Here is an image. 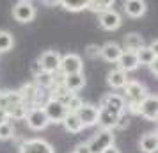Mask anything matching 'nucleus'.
<instances>
[{"instance_id":"f257e3e1","label":"nucleus","mask_w":158,"mask_h":153,"mask_svg":"<svg viewBox=\"0 0 158 153\" xmlns=\"http://www.w3.org/2000/svg\"><path fill=\"white\" fill-rule=\"evenodd\" d=\"M123 89H124V96H126V100H124L126 109H128L130 112L137 114V112H139V105H140V102L149 95L148 89H146V86L140 84L139 80H128L126 82V86H124ZM124 96H123V98H124Z\"/></svg>"},{"instance_id":"f03ea898","label":"nucleus","mask_w":158,"mask_h":153,"mask_svg":"<svg viewBox=\"0 0 158 153\" xmlns=\"http://www.w3.org/2000/svg\"><path fill=\"white\" fill-rule=\"evenodd\" d=\"M87 146L91 153H103L107 148L114 146V132L101 128L98 134H94V137L87 142Z\"/></svg>"},{"instance_id":"7ed1b4c3","label":"nucleus","mask_w":158,"mask_h":153,"mask_svg":"<svg viewBox=\"0 0 158 153\" xmlns=\"http://www.w3.org/2000/svg\"><path fill=\"white\" fill-rule=\"evenodd\" d=\"M25 119H27V126H29L30 130H44L48 125H50V121H48V117H46V114H44L43 107H30L29 110H27V116H25Z\"/></svg>"},{"instance_id":"20e7f679","label":"nucleus","mask_w":158,"mask_h":153,"mask_svg":"<svg viewBox=\"0 0 158 153\" xmlns=\"http://www.w3.org/2000/svg\"><path fill=\"white\" fill-rule=\"evenodd\" d=\"M82 68H84V62H82V57H80V55H77V53H66V55H60L59 71H60L62 77L73 75V73H82Z\"/></svg>"},{"instance_id":"39448f33","label":"nucleus","mask_w":158,"mask_h":153,"mask_svg":"<svg viewBox=\"0 0 158 153\" xmlns=\"http://www.w3.org/2000/svg\"><path fill=\"white\" fill-rule=\"evenodd\" d=\"M13 18L20 23H29L36 18V7L32 2H27V0H20L16 2L15 7H13Z\"/></svg>"},{"instance_id":"423d86ee","label":"nucleus","mask_w":158,"mask_h":153,"mask_svg":"<svg viewBox=\"0 0 158 153\" xmlns=\"http://www.w3.org/2000/svg\"><path fill=\"white\" fill-rule=\"evenodd\" d=\"M43 110H44V114H46V117H48L50 123H62L64 117L68 116V109H66L60 102L53 100V98H50L48 102L44 103Z\"/></svg>"},{"instance_id":"0eeeda50","label":"nucleus","mask_w":158,"mask_h":153,"mask_svg":"<svg viewBox=\"0 0 158 153\" xmlns=\"http://www.w3.org/2000/svg\"><path fill=\"white\" fill-rule=\"evenodd\" d=\"M18 153H55V150L44 139H27L20 144Z\"/></svg>"},{"instance_id":"6e6552de","label":"nucleus","mask_w":158,"mask_h":153,"mask_svg":"<svg viewBox=\"0 0 158 153\" xmlns=\"http://www.w3.org/2000/svg\"><path fill=\"white\" fill-rule=\"evenodd\" d=\"M75 114H77V117L80 119L82 126L85 128V126H94V125H98L100 109H98L96 105H93V103H82V107H80Z\"/></svg>"},{"instance_id":"1a4fd4ad","label":"nucleus","mask_w":158,"mask_h":153,"mask_svg":"<svg viewBox=\"0 0 158 153\" xmlns=\"http://www.w3.org/2000/svg\"><path fill=\"white\" fill-rule=\"evenodd\" d=\"M142 117L148 121H156L158 119V96L156 95H148L139 105V112Z\"/></svg>"},{"instance_id":"9d476101","label":"nucleus","mask_w":158,"mask_h":153,"mask_svg":"<svg viewBox=\"0 0 158 153\" xmlns=\"http://www.w3.org/2000/svg\"><path fill=\"white\" fill-rule=\"evenodd\" d=\"M37 62L41 66L43 71L48 73H57L59 71V64H60V53L57 50H46L41 53V57L37 59Z\"/></svg>"},{"instance_id":"9b49d317","label":"nucleus","mask_w":158,"mask_h":153,"mask_svg":"<svg viewBox=\"0 0 158 153\" xmlns=\"http://www.w3.org/2000/svg\"><path fill=\"white\" fill-rule=\"evenodd\" d=\"M100 107L103 109H108L112 110V112H117V114H124V110H126V103H124V98L121 95H117V93H110V95L103 96L100 102Z\"/></svg>"},{"instance_id":"f8f14e48","label":"nucleus","mask_w":158,"mask_h":153,"mask_svg":"<svg viewBox=\"0 0 158 153\" xmlns=\"http://www.w3.org/2000/svg\"><path fill=\"white\" fill-rule=\"evenodd\" d=\"M100 25L101 29L105 30H117L119 27H121V15L117 13V11H114V9H108V11H105V13H101L100 15Z\"/></svg>"},{"instance_id":"ddd939ff","label":"nucleus","mask_w":158,"mask_h":153,"mask_svg":"<svg viewBox=\"0 0 158 153\" xmlns=\"http://www.w3.org/2000/svg\"><path fill=\"white\" fill-rule=\"evenodd\" d=\"M100 109V114H98V125H100L103 130H112L115 128L117 121L121 119V114L117 112H112L108 109H103V107H98Z\"/></svg>"},{"instance_id":"4468645a","label":"nucleus","mask_w":158,"mask_h":153,"mask_svg":"<svg viewBox=\"0 0 158 153\" xmlns=\"http://www.w3.org/2000/svg\"><path fill=\"white\" fill-rule=\"evenodd\" d=\"M121 53H123V48L117 43H112V41L100 46V57L103 61H107V62H117Z\"/></svg>"},{"instance_id":"2eb2a0df","label":"nucleus","mask_w":158,"mask_h":153,"mask_svg":"<svg viewBox=\"0 0 158 153\" xmlns=\"http://www.w3.org/2000/svg\"><path fill=\"white\" fill-rule=\"evenodd\" d=\"M62 86H64L69 93H77L80 89L85 86V77H84V73H73V75H66L62 77Z\"/></svg>"},{"instance_id":"dca6fc26","label":"nucleus","mask_w":158,"mask_h":153,"mask_svg":"<svg viewBox=\"0 0 158 153\" xmlns=\"http://www.w3.org/2000/svg\"><path fill=\"white\" fill-rule=\"evenodd\" d=\"M117 64H119V70L124 73L128 71H135L137 68H139V61H137V53L135 52H128V50H123L121 57L117 61Z\"/></svg>"},{"instance_id":"f3484780","label":"nucleus","mask_w":158,"mask_h":153,"mask_svg":"<svg viewBox=\"0 0 158 153\" xmlns=\"http://www.w3.org/2000/svg\"><path fill=\"white\" fill-rule=\"evenodd\" d=\"M146 9H148V4L144 0H126L124 2V11L131 18H140L146 13Z\"/></svg>"},{"instance_id":"a211bd4d","label":"nucleus","mask_w":158,"mask_h":153,"mask_svg":"<svg viewBox=\"0 0 158 153\" xmlns=\"http://www.w3.org/2000/svg\"><path fill=\"white\" fill-rule=\"evenodd\" d=\"M139 146L144 153H155L158 150V135L156 132H148L144 134L140 141H139Z\"/></svg>"},{"instance_id":"6ab92c4d","label":"nucleus","mask_w":158,"mask_h":153,"mask_svg":"<svg viewBox=\"0 0 158 153\" xmlns=\"http://www.w3.org/2000/svg\"><path fill=\"white\" fill-rule=\"evenodd\" d=\"M107 82L112 89H123L126 86V82H128V75L124 71H121L119 68H115V70H112L107 75Z\"/></svg>"},{"instance_id":"aec40b11","label":"nucleus","mask_w":158,"mask_h":153,"mask_svg":"<svg viewBox=\"0 0 158 153\" xmlns=\"http://www.w3.org/2000/svg\"><path fill=\"white\" fill-rule=\"evenodd\" d=\"M55 84V73H48V71H41L34 77V86L39 89H50Z\"/></svg>"},{"instance_id":"412c9836","label":"nucleus","mask_w":158,"mask_h":153,"mask_svg":"<svg viewBox=\"0 0 158 153\" xmlns=\"http://www.w3.org/2000/svg\"><path fill=\"white\" fill-rule=\"evenodd\" d=\"M144 46V37L137 32H131V34H126L124 36V50L128 52H137Z\"/></svg>"},{"instance_id":"4be33fe9","label":"nucleus","mask_w":158,"mask_h":153,"mask_svg":"<svg viewBox=\"0 0 158 153\" xmlns=\"http://www.w3.org/2000/svg\"><path fill=\"white\" fill-rule=\"evenodd\" d=\"M137 61H139V66L140 64H146V66H149L153 61H156V52L153 50L151 46H142L140 50H137Z\"/></svg>"},{"instance_id":"5701e85b","label":"nucleus","mask_w":158,"mask_h":153,"mask_svg":"<svg viewBox=\"0 0 158 153\" xmlns=\"http://www.w3.org/2000/svg\"><path fill=\"white\" fill-rule=\"evenodd\" d=\"M62 125H64V128L69 134H80L82 132V123H80V119L77 117V114H73V112H68V116L64 117V121H62Z\"/></svg>"},{"instance_id":"b1692460","label":"nucleus","mask_w":158,"mask_h":153,"mask_svg":"<svg viewBox=\"0 0 158 153\" xmlns=\"http://www.w3.org/2000/svg\"><path fill=\"white\" fill-rule=\"evenodd\" d=\"M6 114H7V119H25V116H27V107L23 105L22 102L20 103H15V105H9V107H6Z\"/></svg>"},{"instance_id":"393cba45","label":"nucleus","mask_w":158,"mask_h":153,"mask_svg":"<svg viewBox=\"0 0 158 153\" xmlns=\"http://www.w3.org/2000/svg\"><path fill=\"white\" fill-rule=\"evenodd\" d=\"M112 6H114L112 0H87V9L93 13H98V15L112 9Z\"/></svg>"},{"instance_id":"a878e982","label":"nucleus","mask_w":158,"mask_h":153,"mask_svg":"<svg viewBox=\"0 0 158 153\" xmlns=\"http://www.w3.org/2000/svg\"><path fill=\"white\" fill-rule=\"evenodd\" d=\"M59 4L69 13H78L82 9H87V0H62Z\"/></svg>"},{"instance_id":"bb28decb","label":"nucleus","mask_w":158,"mask_h":153,"mask_svg":"<svg viewBox=\"0 0 158 153\" xmlns=\"http://www.w3.org/2000/svg\"><path fill=\"white\" fill-rule=\"evenodd\" d=\"M13 45H15V37L11 32L7 30H0V53H4V52H9L13 48Z\"/></svg>"},{"instance_id":"cd10ccee","label":"nucleus","mask_w":158,"mask_h":153,"mask_svg":"<svg viewBox=\"0 0 158 153\" xmlns=\"http://www.w3.org/2000/svg\"><path fill=\"white\" fill-rule=\"evenodd\" d=\"M15 135V126L9 123H2L0 125V141H7Z\"/></svg>"},{"instance_id":"c85d7f7f","label":"nucleus","mask_w":158,"mask_h":153,"mask_svg":"<svg viewBox=\"0 0 158 153\" xmlns=\"http://www.w3.org/2000/svg\"><path fill=\"white\" fill-rule=\"evenodd\" d=\"M82 100H80V96H73L71 100H69V102H68V105H66V109H68V112H73V114H75V112H77V110L80 109V107H82Z\"/></svg>"},{"instance_id":"c756f323","label":"nucleus","mask_w":158,"mask_h":153,"mask_svg":"<svg viewBox=\"0 0 158 153\" xmlns=\"http://www.w3.org/2000/svg\"><path fill=\"white\" fill-rule=\"evenodd\" d=\"M85 53H87V57L89 59H98L100 57V46H98V45H89L87 50H85Z\"/></svg>"},{"instance_id":"7c9ffc66","label":"nucleus","mask_w":158,"mask_h":153,"mask_svg":"<svg viewBox=\"0 0 158 153\" xmlns=\"http://www.w3.org/2000/svg\"><path fill=\"white\" fill-rule=\"evenodd\" d=\"M73 153H91V151H89V146H87V142H85V144H78L73 150Z\"/></svg>"},{"instance_id":"2f4dec72","label":"nucleus","mask_w":158,"mask_h":153,"mask_svg":"<svg viewBox=\"0 0 158 153\" xmlns=\"http://www.w3.org/2000/svg\"><path fill=\"white\" fill-rule=\"evenodd\" d=\"M124 126H128V119L124 116H121V119L117 121V125H115V128H124Z\"/></svg>"},{"instance_id":"473e14b6","label":"nucleus","mask_w":158,"mask_h":153,"mask_svg":"<svg viewBox=\"0 0 158 153\" xmlns=\"http://www.w3.org/2000/svg\"><path fill=\"white\" fill-rule=\"evenodd\" d=\"M41 71H43V70H41L39 62H37V61H34V62H32V73H34V77H36L37 73H41Z\"/></svg>"},{"instance_id":"72a5a7b5","label":"nucleus","mask_w":158,"mask_h":153,"mask_svg":"<svg viewBox=\"0 0 158 153\" xmlns=\"http://www.w3.org/2000/svg\"><path fill=\"white\" fill-rule=\"evenodd\" d=\"M158 59H156V61H153V62H151V64H149V70H151V73H153V75H155V77H156V75H158Z\"/></svg>"},{"instance_id":"f704fd0d","label":"nucleus","mask_w":158,"mask_h":153,"mask_svg":"<svg viewBox=\"0 0 158 153\" xmlns=\"http://www.w3.org/2000/svg\"><path fill=\"white\" fill-rule=\"evenodd\" d=\"M9 119H7V114H6V110L4 109H0V125L2 123H7Z\"/></svg>"},{"instance_id":"c9c22d12","label":"nucleus","mask_w":158,"mask_h":153,"mask_svg":"<svg viewBox=\"0 0 158 153\" xmlns=\"http://www.w3.org/2000/svg\"><path fill=\"white\" fill-rule=\"evenodd\" d=\"M103 153H121V151H119V150H117L115 146H110V148H107V150H105Z\"/></svg>"},{"instance_id":"e433bc0d","label":"nucleus","mask_w":158,"mask_h":153,"mask_svg":"<svg viewBox=\"0 0 158 153\" xmlns=\"http://www.w3.org/2000/svg\"><path fill=\"white\" fill-rule=\"evenodd\" d=\"M0 96H2V93H0Z\"/></svg>"}]
</instances>
